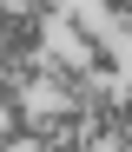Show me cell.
<instances>
[{
    "mask_svg": "<svg viewBox=\"0 0 132 152\" xmlns=\"http://www.w3.org/2000/svg\"><path fill=\"white\" fill-rule=\"evenodd\" d=\"M60 33H66V53H86L93 40H106V27H99L86 7H66V13H60Z\"/></svg>",
    "mask_w": 132,
    "mask_h": 152,
    "instance_id": "obj_3",
    "label": "cell"
},
{
    "mask_svg": "<svg viewBox=\"0 0 132 152\" xmlns=\"http://www.w3.org/2000/svg\"><path fill=\"white\" fill-rule=\"evenodd\" d=\"M46 93L60 99L66 113H86V99H93V80H86V66H79L73 53H46Z\"/></svg>",
    "mask_w": 132,
    "mask_h": 152,
    "instance_id": "obj_1",
    "label": "cell"
},
{
    "mask_svg": "<svg viewBox=\"0 0 132 152\" xmlns=\"http://www.w3.org/2000/svg\"><path fill=\"white\" fill-rule=\"evenodd\" d=\"M0 152H13V145H0Z\"/></svg>",
    "mask_w": 132,
    "mask_h": 152,
    "instance_id": "obj_6",
    "label": "cell"
},
{
    "mask_svg": "<svg viewBox=\"0 0 132 152\" xmlns=\"http://www.w3.org/2000/svg\"><path fill=\"white\" fill-rule=\"evenodd\" d=\"M93 20H112V27L125 33L132 27V0H93Z\"/></svg>",
    "mask_w": 132,
    "mask_h": 152,
    "instance_id": "obj_4",
    "label": "cell"
},
{
    "mask_svg": "<svg viewBox=\"0 0 132 152\" xmlns=\"http://www.w3.org/2000/svg\"><path fill=\"white\" fill-rule=\"evenodd\" d=\"M79 66H86L93 86H119V46H112V40H93L86 53H79Z\"/></svg>",
    "mask_w": 132,
    "mask_h": 152,
    "instance_id": "obj_2",
    "label": "cell"
},
{
    "mask_svg": "<svg viewBox=\"0 0 132 152\" xmlns=\"http://www.w3.org/2000/svg\"><path fill=\"white\" fill-rule=\"evenodd\" d=\"M26 152H60V145H26Z\"/></svg>",
    "mask_w": 132,
    "mask_h": 152,
    "instance_id": "obj_5",
    "label": "cell"
}]
</instances>
